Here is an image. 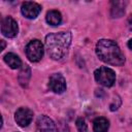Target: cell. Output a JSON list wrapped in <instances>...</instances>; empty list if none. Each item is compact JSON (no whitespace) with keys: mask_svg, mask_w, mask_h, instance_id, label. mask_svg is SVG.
<instances>
[{"mask_svg":"<svg viewBox=\"0 0 132 132\" xmlns=\"http://www.w3.org/2000/svg\"><path fill=\"white\" fill-rule=\"evenodd\" d=\"M71 43L70 32L50 33L45 37V48L48 56L54 60L63 59L69 50Z\"/></svg>","mask_w":132,"mask_h":132,"instance_id":"cell-1","label":"cell"},{"mask_svg":"<svg viewBox=\"0 0 132 132\" xmlns=\"http://www.w3.org/2000/svg\"><path fill=\"white\" fill-rule=\"evenodd\" d=\"M96 54L99 59L113 66H121L125 63V57L118 44L108 39H101L96 44Z\"/></svg>","mask_w":132,"mask_h":132,"instance_id":"cell-2","label":"cell"},{"mask_svg":"<svg viewBox=\"0 0 132 132\" xmlns=\"http://www.w3.org/2000/svg\"><path fill=\"white\" fill-rule=\"evenodd\" d=\"M95 79L104 87H111L116 81V73L107 67H100L94 72Z\"/></svg>","mask_w":132,"mask_h":132,"instance_id":"cell-3","label":"cell"},{"mask_svg":"<svg viewBox=\"0 0 132 132\" xmlns=\"http://www.w3.org/2000/svg\"><path fill=\"white\" fill-rule=\"evenodd\" d=\"M27 58L31 62H38L43 56V45L38 39L31 40L26 46Z\"/></svg>","mask_w":132,"mask_h":132,"instance_id":"cell-4","label":"cell"},{"mask_svg":"<svg viewBox=\"0 0 132 132\" xmlns=\"http://www.w3.org/2000/svg\"><path fill=\"white\" fill-rule=\"evenodd\" d=\"M19 32L18 23L11 16H5L1 21V33L9 38L15 37Z\"/></svg>","mask_w":132,"mask_h":132,"instance_id":"cell-5","label":"cell"},{"mask_svg":"<svg viewBox=\"0 0 132 132\" xmlns=\"http://www.w3.org/2000/svg\"><path fill=\"white\" fill-rule=\"evenodd\" d=\"M32 119H33V111L27 107H21L14 113V120L16 124L21 127L28 126L31 123Z\"/></svg>","mask_w":132,"mask_h":132,"instance_id":"cell-6","label":"cell"},{"mask_svg":"<svg viewBox=\"0 0 132 132\" xmlns=\"http://www.w3.org/2000/svg\"><path fill=\"white\" fill-rule=\"evenodd\" d=\"M48 87L53 92L57 94H62L66 90V80L62 74L55 73L50 77Z\"/></svg>","mask_w":132,"mask_h":132,"instance_id":"cell-7","label":"cell"},{"mask_svg":"<svg viewBox=\"0 0 132 132\" xmlns=\"http://www.w3.org/2000/svg\"><path fill=\"white\" fill-rule=\"evenodd\" d=\"M36 132H58L56 124L46 116H40L36 122Z\"/></svg>","mask_w":132,"mask_h":132,"instance_id":"cell-8","label":"cell"},{"mask_svg":"<svg viewBox=\"0 0 132 132\" xmlns=\"http://www.w3.org/2000/svg\"><path fill=\"white\" fill-rule=\"evenodd\" d=\"M21 11H22L23 15L26 16L27 19H35L40 13L41 7L39 4H37L35 2L26 1L22 4Z\"/></svg>","mask_w":132,"mask_h":132,"instance_id":"cell-9","label":"cell"},{"mask_svg":"<svg viewBox=\"0 0 132 132\" xmlns=\"http://www.w3.org/2000/svg\"><path fill=\"white\" fill-rule=\"evenodd\" d=\"M109 127V122L107 121V119L100 117L95 119L94 123H93V130L94 132H107Z\"/></svg>","mask_w":132,"mask_h":132,"instance_id":"cell-10","label":"cell"},{"mask_svg":"<svg viewBox=\"0 0 132 132\" xmlns=\"http://www.w3.org/2000/svg\"><path fill=\"white\" fill-rule=\"evenodd\" d=\"M3 59H4V62H5L10 68H12V69H18V68H20L21 65H22L21 59H20L16 55H14L13 53H8V54H6Z\"/></svg>","mask_w":132,"mask_h":132,"instance_id":"cell-11","label":"cell"},{"mask_svg":"<svg viewBox=\"0 0 132 132\" xmlns=\"http://www.w3.org/2000/svg\"><path fill=\"white\" fill-rule=\"evenodd\" d=\"M46 22L52 26H58L62 22V15L58 10H50L45 16Z\"/></svg>","mask_w":132,"mask_h":132,"instance_id":"cell-12","label":"cell"},{"mask_svg":"<svg viewBox=\"0 0 132 132\" xmlns=\"http://www.w3.org/2000/svg\"><path fill=\"white\" fill-rule=\"evenodd\" d=\"M30 76H31V70H30L29 66L28 65H24L23 68L20 71V74H19V81H20V84L23 87H26L28 85V82H29Z\"/></svg>","mask_w":132,"mask_h":132,"instance_id":"cell-13","label":"cell"},{"mask_svg":"<svg viewBox=\"0 0 132 132\" xmlns=\"http://www.w3.org/2000/svg\"><path fill=\"white\" fill-rule=\"evenodd\" d=\"M125 12V3L124 2H112L111 6V15L113 18H120Z\"/></svg>","mask_w":132,"mask_h":132,"instance_id":"cell-14","label":"cell"},{"mask_svg":"<svg viewBox=\"0 0 132 132\" xmlns=\"http://www.w3.org/2000/svg\"><path fill=\"white\" fill-rule=\"evenodd\" d=\"M76 127H77V130L79 132H87L88 127H87V124L82 118H78L76 120Z\"/></svg>","mask_w":132,"mask_h":132,"instance_id":"cell-15","label":"cell"},{"mask_svg":"<svg viewBox=\"0 0 132 132\" xmlns=\"http://www.w3.org/2000/svg\"><path fill=\"white\" fill-rule=\"evenodd\" d=\"M128 26H129V28H130V30H132V14L129 16V19H128Z\"/></svg>","mask_w":132,"mask_h":132,"instance_id":"cell-16","label":"cell"},{"mask_svg":"<svg viewBox=\"0 0 132 132\" xmlns=\"http://www.w3.org/2000/svg\"><path fill=\"white\" fill-rule=\"evenodd\" d=\"M4 47H5V42H4V40H1V51H3Z\"/></svg>","mask_w":132,"mask_h":132,"instance_id":"cell-17","label":"cell"},{"mask_svg":"<svg viewBox=\"0 0 132 132\" xmlns=\"http://www.w3.org/2000/svg\"><path fill=\"white\" fill-rule=\"evenodd\" d=\"M128 46H129V47L132 50V38L129 40V42H128Z\"/></svg>","mask_w":132,"mask_h":132,"instance_id":"cell-18","label":"cell"}]
</instances>
